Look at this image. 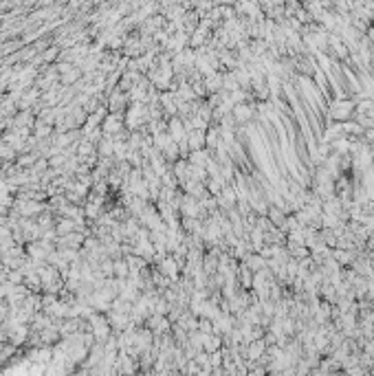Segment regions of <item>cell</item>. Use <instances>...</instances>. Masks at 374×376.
<instances>
[{"label":"cell","mask_w":374,"mask_h":376,"mask_svg":"<svg viewBox=\"0 0 374 376\" xmlns=\"http://www.w3.org/2000/svg\"><path fill=\"white\" fill-rule=\"evenodd\" d=\"M372 154H374V148H372Z\"/></svg>","instance_id":"obj_1"}]
</instances>
